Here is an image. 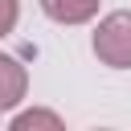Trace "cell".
I'll return each instance as SVG.
<instances>
[{
    "label": "cell",
    "mask_w": 131,
    "mask_h": 131,
    "mask_svg": "<svg viewBox=\"0 0 131 131\" xmlns=\"http://www.w3.org/2000/svg\"><path fill=\"white\" fill-rule=\"evenodd\" d=\"M94 57L111 70H131V12H111L94 29Z\"/></svg>",
    "instance_id": "obj_1"
},
{
    "label": "cell",
    "mask_w": 131,
    "mask_h": 131,
    "mask_svg": "<svg viewBox=\"0 0 131 131\" xmlns=\"http://www.w3.org/2000/svg\"><path fill=\"white\" fill-rule=\"evenodd\" d=\"M25 90H29V74H25V66H20L16 57L0 53V111L16 106V102L25 98Z\"/></svg>",
    "instance_id": "obj_2"
},
{
    "label": "cell",
    "mask_w": 131,
    "mask_h": 131,
    "mask_svg": "<svg viewBox=\"0 0 131 131\" xmlns=\"http://www.w3.org/2000/svg\"><path fill=\"white\" fill-rule=\"evenodd\" d=\"M41 12L57 25H86L98 12V0H41Z\"/></svg>",
    "instance_id": "obj_3"
},
{
    "label": "cell",
    "mask_w": 131,
    "mask_h": 131,
    "mask_svg": "<svg viewBox=\"0 0 131 131\" xmlns=\"http://www.w3.org/2000/svg\"><path fill=\"white\" fill-rule=\"evenodd\" d=\"M33 127H49V131H61V119L53 111H25L12 119V131H33Z\"/></svg>",
    "instance_id": "obj_4"
},
{
    "label": "cell",
    "mask_w": 131,
    "mask_h": 131,
    "mask_svg": "<svg viewBox=\"0 0 131 131\" xmlns=\"http://www.w3.org/2000/svg\"><path fill=\"white\" fill-rule=\"evenodd\" d=\"M16 16H20V4L16 0H0V37H8L16 29Z\"/></svg>",
    "instance_id": "obj_5"
}]
</instances>
